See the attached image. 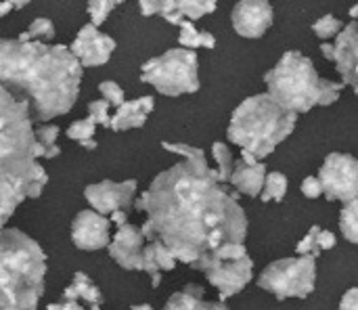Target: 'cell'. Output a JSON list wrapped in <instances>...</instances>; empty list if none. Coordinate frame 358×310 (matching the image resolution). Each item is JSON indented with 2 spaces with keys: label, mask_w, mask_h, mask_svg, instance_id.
<instances>
[{
  "label": "cell",
  "mask_w": 358,
  "mask_h": 310,
  "mask_svg": "<svg viewBox=\"0 0 358 310\" xmlns=\"http://www.w3.org/2000/svg\"><path fill=\"white\" fill-rule=\"evenodd\" d=\"M34 139H36V143L44 149V157H46V160H52V157L61 155V149H59V145H57L59 126H55V124H44V126H40L38 130H34Z\"/></svg>",
  "instance_id": "26"
},
{
  "label": "cell",
  "mask_w": 358,
  "mask_h": 310,
  "mask_svg": "<svg viewBox=\"0 0 358 310\" xmlns=\"http://www.w3.org/2000/svg\"><path fill=\"white\" fill-rule=\"evenodd\" d=\"M117 4H120L117 0H92V2H88V15H90V19H92L90 25L99 29V25L105 23L107 15H109Z\"/></svg>",
  "instance_id": "32"
},
{
  "label": "cell",
  "mask_w": 358,
  "mask_h": 310,
  "mask_svg": "<svg viewBox=\"0 0 358 310\" xmlns=\"http://www.w3.org/2000/svg\"><path fill=\"white\" fill-rule=\"evenodd\" d=\"M115 46L117 44H115V40L111 36L101 34L96 27H92L88 23L73 38V42L69 46V52L76 57L80 67H99V65H105L109 61Z\"/></svg>",
  "instance_id": "11"
},
{
  "label": "cell",
  "mask_w": 358,
  "mask_h": 310,
  "mask_svg": "<svg viewBox=\"0 0 358 310\" xmlns=\"http://www.w3.org/2000/svg\"><path fill=\"white\" fill-rule=\"evenodd\" d=\"M317 283V260L313 256L283 258L268 265L258 277V286L277 300L308 298Z\"/></svg>",
  "instance_id": "8"
},
{
  "label": "cell",
  "mask_w": 358,
  "mask_h": 310,
  "mask_svg": "<svg viewBox=\"0 0 358 310\" xmlns=\"http://www.w3.org/2000/svg\"><path fill=\"white\" fill-rule=\"evenodd\" d=\"M130 310H153L149 304H136V307H132Z\"/></svg>",
  "instance_id": "49"
},
{
  "label": "cell",
  "mask_w": 358,
  "mask_h": 310,
  "mask_svg": "<svg viewBox=\"0 0 358 310\" xmlns=\"http://www.w3.org/2000/svg\"><path fill=\"white\" fill-rule=\"evenodd\" d=\"M138 8L145 17H151V15H157V0H141L138 2Z\"/></svg>",
  "instance_id": "42"
},
{
  "label": "cell",
  "mask_w": 358,
  "mask_h": 310,
  "mask_svg": "<svg viewBox=\"0 0 358 310\" xmlns=\"http://www.w3.org/2000/svg\"><path fill=\"white\" fill-rule=\"evenodd\" d=\"M46 183H48V174H46V170L40 166V162H36L34 168H31V185H29V189H27V197H29V199L40 197L42 191H44V187H46Z\"/></svg>",
  "instance_id": "36"
},
{
  "label": "cell",
  "mask_w": 358,
  "mask_h": 310,
  "mask_svg": "<svg viewBox=\"0 0 358 310\" xmlns=\"http://www.w3.org/2000/svg\"><path fill=\"white\" fill-rule=\"evenodd\" d=\"M321 52H323V57H325V59H329V61H331V57H334V44H329V42H321Z\"/></svg>",
  "instance_id": "46"
},
{
  "label": "cell",
  "mask_w": 358,
  "mask_h": 310,
  "mask_svg": "<svg viewBox=\"0 0 358 310\" xmlns=\"http://www.w3.org/2000/svg\"><path fill=\"white\" fill-rule=\"evenodd\" d=\"M340 310H358V290L350 288L340 302Z\"/></svg>",
  "instance_id": "41"
},
{
  "label": "cell",
  "mask_w": 358,
  "mask_h": 310,
  "mask_svg": "<svg viewBox=\"0 0 358 310\" xmlns=\"http://www.w3.org/2000/svg\"><path fill=\"white\" fill-rule=\"evenodd\" d=\"M143 235L134 225H124L117 229L115 237L109 241V256L126 271H141L143 267Z\"/></svg>",
  "instance_id": "16"
},
{
  "label": "cell",
  "mask_w": 358,
  "mask_h": 310,
  "mask_svg": "<svg viewBox=\"0 0 358 310\" xmlns=\"http://www.w3.org/2000/svg\"><path fill=\"white\" fill-rule=\"evenodd\" d=\"M180 34H178V42L182 48L187 50H195L199 46L203 48H214L216 46V38L210 31H199L191 21H182L180 25Z\"/></svg>",
  "instance_id": "22"
},
{
  "label": "cell",
  "mask_w": 358,
  "mask_h": 310,
  "mask_svg": "<svg viewBox=\"0 0 358 310\" xmlns=\"http://www.w3.org/2000/svg\"><path fill=\"white\" fill-rule=\"evenodd\" d=\"M358 13V6H352V10H350V15H352V21H355V17H357Z\"/></svg>",
  "instance_id": "50"
},
{
  "label": "cell",
  "mask_w": 358,
  "mask_h": 310,
  "mask_svg": "<svg viewBox=\"0 0 358 310\" xmlns=\"http://www.w3.org/2000/svg\"><path fill=\"white\" fill-rule=\"evenodd\" d=\"M218 6L216 0H176V8L178 13L182 15L185 21H195V19H201L203 15H210L214 13Z\"/></svg>",
  "instance_id": "25"
},
{
  "label": "cell",
  "mask_w": 358,
  "mask_h": 310,
  "mask_svg": "<svg viewBox=\"0 0 358 310\" xmlns=\"http://www.w3.org/2000/svg\"><path fill=\"white\" fill-rule=\"evenodd\" d=\"M164 310H208V302H203V298H193L185 292H178L170 296Z\"/></svg>",
  "instance_id": "30"
},
{
  "label": "cell",
  "mask_w": 358,
  "mask_h": 310,
  "mask_svg": "<svg viewBox=\"0 0 358 310\" xmlns=\"http://www.w3.org/2000/svg\"><path fill=\"white\" fill-rule=\"evenodd\" d=\"M342 88H344V84H342V82L323 80V90H321L319 105H321V107H329V105H334V103L340 99V92H342Z\"/></svg>",
  "instance_id": "37"
},
{
  "label": "cell",
  "mask_w": 358,
  "mask_h": 310,
  "mask_svg": "<svg viewBox=\"0 0 358 310\" xmlns=\"http://www.w3.org/2000/svg\"><path fill=\"white\" fill-rule=\"evenodd\" d=\"M241 258H248V250H245L243 244H224V246L216 248L214 252L206 254L197 265H193V269L206 273V271H210V269H214V267H218L222 262H235V260H241Z\"/></svg>",
  "instance_id": "20"
},
{
  "label": "cell",
  "mask_w": 358,
  "mask_h": 310,
  "mask_svg": "<svg viewBox=\"0 0 358 310\" xmlns=\"http://www.w3.org/2000/svg\"><path fill=\"white\" fill-rule=\"evenodd\" d=\"M10 10H13V0L0 2V17H6V15H8Z\"/></svg>",
  "instance_id": "47"
},
{
  "label": "cell",
  "mask_w": 358,
  "mask_h": 310,
  "mask_svg": "<svg viewBox=\"0 0 358 310\" xmlns=\"http://www.w3.org/2000/svg\"><path fill=\"white\" fill-rule=\"evenodd\" d=\"M34 145L29 103L0 86V229L27 199L36 164Z\"/></svg>",
  "instance_id": "3"
},
{
  "label": "cell",
  "mask_w": 358,
  "mask_h": 310,
  "mask_svg": "<svg viewBox=\"0 0 358 310\" xmlns=\"http://www.w3.org/2000/svg\"><path fill=\"white\" fill-rule=\"evenodd\" d=\"M302 195H304V197H308V199H317V197H321V195H323V191H321V183H319V178H317V176H308V178H304V181H302Z\"/></svg>",
  "instance_id": "39"
},
{
  "label": "cell",
  "mask_w": 358,
  "mask_h": 310,
  "mask_svg": "<svg viewBox=\"0 0 358 310\" xmlns=\"http://www.w3.org/2000/svg\"><path fill=\"white\" fill-rule=\"evenodd\" d=\"M25 34H27L29 42H44L46 44L48 40L55 38V25H52L50 19L38 17V19L31 21V25H29V29Z\"/></svg>",
  "instance_id": "29"
},
{
  "label": "cell",
  "mask_w": 358,
  "mask_h": 310,
  "mask_svg": "<svg viewBox=\"0 0 358 310\" xmlns=\"http://www.w3.org/2000/svg\"><path fill=\"white\" fill-rule=\"evenodd\" d=\"M149 250H151V254H153V258H155L159 271H172V269L176 267V260H174L172 252H170L162 241H157V239L151 241V244H149Z\"/></svg>",
  "instance_id": "33"
},
{
  "label": "cell",
  "mask_w": 358,
  "mask_h": 310,
  "mask_svg": "<svg viewBox=\"0 0 358 310\" xmlns=\"http://www.w3.org/2000/svg\"><path fill=\"white\" fill-rule=\"evenodd\" d=\"M264 176H266V166L258 164V166H243L241 162L233 164V172L229 183L243 195L248 197H258L264 185Z\"/></svg>",
  "instance_id": "18"
},
{
  "label": "cell",
  "mask_w": 358,
  "mask_h": 310,
  "mask_svg": "<svg viewBox=\"0 0 358 310\" xmlns=\"http://www.w3.org/2000/svg\"><path fill=\"white\" fill-rule=\"evenodd\" d=\"M149 220L143 239L162 241L189 267L224 244H243L248 218L243 208L218 185L216 170L197 176L185 162L159 172L143 193Z\"/></svg>",
  "instance_id": "1"
},
{
  "label": "cell",
  "mask_w": 358,
  "mask_h": 310,
  "mask_svg": "<svg viewBox=\"0 0 358 310\" xmlns=\"http://www.w3.org/2000/svg\"><path fill=\"white\" fill-rule=\"evenodd\" d=\"M162 147L174 155H182L185 157V164L197 174V176H206L208 174V160H206V153L203 149H197V147H191V145H185V143H170V141H164Z\"/></svg>",
  "instance_id": "21"
},
{
  "label": "cell",
  "mask_w": 358,
  "mask_h": 310,
  "mask_svg": "<svg viewBox=\"0 0 358 310\" xmlns=\"http://www.w3.org/2000/svg\"><path fill=\"white\" fill-rule=\"evenodd\" d=\"M197 55L187 48H170L159 57L149 59L141 67V80L151 84L159 94L178 97L199 90Z\"/></svg>",
  "instance_id": "7"
},
{
  "label": "cell",
  "mask_w": 358,
  "mask_h": 310,
  "mask_svg": "<svg viewBox=\"0 0 358 310\" xmlns=\"http://www.w3.org/2000/svg\"><path fill=\"white\" fill-rule=\"evenodd\" d=\"M264 82L268 97L289 113H306L319 105L323 78H319L315 63L298 50H287L281 61L266 71Z\"/></svg>",
  "instance_id": "6"
},
{
  "label": "cell",
  "mask_w": 358,
  "mask_h": 310,
  "mask_svg": "<svg viewBox=\"0 0 358 310\" xmlns=\"http://www.w3.org/2000/svg\"><path fill=\"white\" fill-rule=\"evenodd\" d=\"M285 193H287V176L283 172H266L264 185H262V191H260V199L264 204L283 202Z\"/></svg>",
  "instance_id": "23"
},
{
  "label": "cell",
  "mask_w": 358,
  "mask_h": 310,
  "mask_svg": "<svg viewBox=\"0 0 358 310\" xmlns=\"http://www.w3.org/2000/svg\"><path fill=\"white\" fill-rule=\"evenodd\" d=\"M155 107V99L153 97H141V99H134V101H124L117 111L109 118V128L115 130V132H122V130H132V128H141L145 126L149 113L153 111Z\"/></svg>",
  "instance_id": "17"
},
{
  "label": "cell",
  "mask_w": 358,
  "mask_h": 310,
  "mask_svg": "<svg viewBox=\"0 0 358 310\" xmlns=\"http://www.w3.org/2000/svg\"><path fill=\"white\" fill-rule=\"evenodd\" d=\"M319 229H321V227L315 225V227L300 239V244L296 246V254H298V256H313L315 260L321 256V252L317 250V233H319Z\"/></svg>",
  "instance_id": "35"
},
{
  "label": "cell",
  "mask_w": 358,
  "mask_h": 310,
  "mask_svg": "<svg viewBox=\"0 0 358 310\" xmlns=\"http://www.w3.org/2000/svg\"><path fill=\"white\" fill-rule=\"evenodd\" d=\"M99 90H101L103 101H105L107 105H111V107L117 109V107L124 103V88H122L117 82H111V80L101 82V84H99Z\"/></svg>",
  "instance_id": "34"
},
{
  "label": "cell",
  "mask_w": 358,
  "mask_h": 310,
  "mask_svg": "<svg viewBox=\"0 0 358 310\" xmlns=\"http://www.w3.org/2000/svg\"><path fill=\"white\" fill-rule=\"evenodd\" d=\"M44 275L42 248L19 229H0V310H36Z\"/></svg>",
  "instance_id": "4"
},
{
  "label": "cell",
  "mask_w": 358,
  "mask_h": 310,
  "mask_svg": "<svg viewBox=\"0 0 358 310\" xmlns=\"http://www.w3.org/2000/svg\"><path fill=\"white\" fill-rule=\"evenodd\" d=\"M212 155H214V160L218 164V168H216L218 185L229 183L231 172H233V155H231V149L224 143H214L212 145Z\"/></svg>",
  "instance_id": "28"
},
{
  "label": "cell",
  "mask_w": 358,
  "mask_h": 310,
  "mask_svg": "<svg viewBox=\"0 0 358 310\" xmlns=\"http://www.w3.org/2000/svg\"><path fill=\"white\" fill-rule=\"evenodd\" d=\"M109 223H113L117 229L120 227H124V225H128V214L124 212V210H117V212H113V214H109V218H107Z\"/></svg>",
  "instance_id": "43"
},
{
  "label": "cell",
  "mask_w": 358,
  "mask_h": 310,
  "mask_svg": "<svg viewBox=\"0 0 358 310\" xmlns=\"http://www.w3.org/2000/svg\"><path fill=\"white\" fill-rule=\"evenodd\" d=\"M94 122L90 118H84V120H76L69 128H67V136L76 143H80L84 149H96V141H94Z\"/></svg>",
  "instance_id": "24"
},
{
  "label": "cell",
  "mask_w": 358,
  "mask_h": 310,
  "mask_svg": "<svg viewBox=\"0 0 358 310\" xmlns=\"http://www.w3.org/2000/svg\"><path fill=\"white\" fill-rule=\"evenodd\" d=\"M342 29H344V27H342V21H340L338 17H334V15H325V17H321L319 21H315V25H313V31H315L323 42H327L329 38H336Z\"/></svg>",
  "instance_id": "31"
},
{
  "label": "cell",
  "mask_w": 358,
  "mask_h": 310,
  "mask_svg": "<svg viewBox=\"0 0 358 310\" xmlns=\"http://www.w3.org/2000/svg\"><path fill=\"white\" fill-rule=\"evenodd\" d=\"M338 71L342 76V84L358 88V27L357 21H350L336 38L334 57Z\"/></svg>",
  "instance_id": "15"
},
{
  "label": "cell",
  "mask_w": 358,
  "mask_h": 310,
  "mask_svg": "<svg viewBox=\"0 0 358 310\" xmlns=\"http://www.w3.org/2000/svg\"><path fill=\"white\" fill-rule=\"evenodd\" d=\"M208 310H229L222 302H208Z\"/></svg>",
  "instance_id": "48"
},
{
  "label": "cell",
  "mask_w": 358,
  "mask_h": 310,
  "mask_svg": "<svg viewBox=\"0 0 358 310\" xmlns=\"http://www.w3.org/2000/svg\"><path fill=\"white\" fill-rule=\"evenodd\" d=\"M80 300H84L86 304H90V309L94 310H101V304H103L101 290L82 271H78L73 275V281L63 292V302H80Z\"/></svg>",
  "instance_id": "19"
},
{
  "label": "cell",
  "mask_w": 358,
  "mask_h": 310,
  "mask_svg": "<svg viewBox=\"0 0 358 310\" xmlns=\"http://www.w3.org/2000/svg\"><path fill=\"white\" fill-rule=\"evenodd\" d=\"M46 310H94V309H84L78 302H61V304H48Z\"/></svg>",
  "instance_id": "44"
},
{
  "label": "cell",
  "mask_w": 358,
  "mask_h": 310,
  "mask_svg": "<svg viewBox=\"0 0 358 310\" xmlns=\"http://www.w3.org/2000/svg\"><path fill=\"white\" fill-rule=\"evenodd\" d=\"M109 105L103 101V99H99V101H92L90 105H88V118L94 122V126L96 124H101V126H109Z\"/></svg>",
  "instance_id": "38"
},
{
  "label": "cell",
  "mask_w": 358,
  "mask_h": 310,
  "mask_svg": "<svg viewBox=\"0 0 358 310\" xmlns=\"http://www.w3.org/2000/svg\"><path fill=\"white\" fill-rule=\"evenodd\" d=\"M208 281L218 290L220 294V302H224L227 298L239 294L254 277V262L252 258H241L235 262H222L210 271H206Z\"/></svg>",
  "instance_id": "14"
},
{
  "label": "cell",
  "mask_w": 358,
  "mask_h": 310,
  "mask_svg": "<svg viewBox=\"0 0 358 310\" xmlns=\"http://www.w3.org/2000/svg\"><path fill=\"white\" fill-rule=\"evenodd\" d=\"M185 294H189V296H193V298H203V288L201 286H197V283H189V286H185V290H182Z\"/></svg>",
  "instance_id": "45"
},
{
  "label": "cell",
  "mask_w": 358,
  "mask_h": 310,
  "mask_svg": "<svg viewBox=\"0 0 358 310\" xmlns=\"http://www.w3.org/2000/svg\"><path fill=\"white\" fill-rule=\"evenodd\" d=\"M275 21V10L266 0H241L233 8V27L243 38H262Z\"/></svg>",
  "instance_id": "12"
},
{
  "label": "cell",
  "mask_w": 358,
  "mask_h": 310,
  "mask_svg": "<svg viewBox=\"0 0 358 310\" xmlns=\"http://www.w3.org/2000/svg\"><path fill=\"white\" fill-rule=\"evenodd\" d=\"M298 115L279 107L266 92L245 99L231 115L227 139L252 153L256 160L268 157L296 128Z\"/></svg>",
  "instance_id": "5"
},
{
  "label": "cell",
  "mask_w": 358,
  "mask_h": 310,
  "mask_svg": "<svg viewBox=\"0 0 358 310\" xmlns=\"http://www.w3.org/2000/svg\"><path fill=\"white\" fill-rule=\"evenodd\" d=\"M109 220L101 214H96L94 210H82L73 223H71V239L73 246L86 252H94V250H103L109 246L111 237H109Z\"/></svg>",
  "instance_id": "13"
},
{
  "label": "cell",
  "mask_w": 358,
  "mask_h": 310,
  "mask_svg": "<svg viewBox=\"0 0 358 310\" xmlns=\"http://www.w3.org/2000/svg\"><path fill=\"white\" fill-rule=\"evenodd\" d=\"M336 244H338V239H336V233L319 229V233H317V250H319V252L334 250V248H336Z\"/></svg>",
  "instance_id": "40"
},
{
  "label": "cell",
  "mask_w": 358,
  "mask_h": 310,
  "mask_svg": "<svg viewBox=\"0 0 358 310\" xmlns=\"http://www.w3.org/2000/svg\"><path fill=\"white\" fill-rule=\"evenodd\" d=\"M340 229L342 235L350 241L357 244L358 241V199L346 204L340 212Z\"/></svg>",
  "instance_id": "27"
},
{
  "label": "cell",
  "mask_w": 358,
  "mask_h": 310,
  "mask_svg": "<svg viewBox=\"0 0 358 310\" xmlns=\"http://www.w3.org/2000/svg\"><path fill=\"white\" fill-rule=\"evenodd\" d=\"M82 67L63 44L0 40V86L29 103L40 122L65 115L80 94Z\"/></svg>",
  "instance_id": "2"
},
{
  "label": "cell",
  "mask_w": 358,
  "mask_h": 310,
  "mask_svg": "<svg viewBox=\"0 0 358 310\" xmlns=\"http://www.w3.org/2000/svg\"><path fill=\"white\" fill-rule=\"evenodd\" d=\"M321 191L329 202L350 204L358 197V162L348 153H331L319 170Z\"/></svg>",
  "instance_id": "9"
},
{
  "label": "cell",
  "mask_w": 358,
  "mask_h": 310,
  "mask_svg": "<svg viewBox=\"0 0 358 310\" xmlns=\"http://www.w3.org/2000/svg\"><path fill=\"white\" fill-rule=\"evenodd\" d=\"M138 189V183L134 178L124 181V183H113V181H103L96 185H88L84 189V197L88 204L94 208L96 214L105 216L113 214L117 210H124L134 204V193Z\"/></svg>",
  "instance_id": "10"
}]
</instances>
